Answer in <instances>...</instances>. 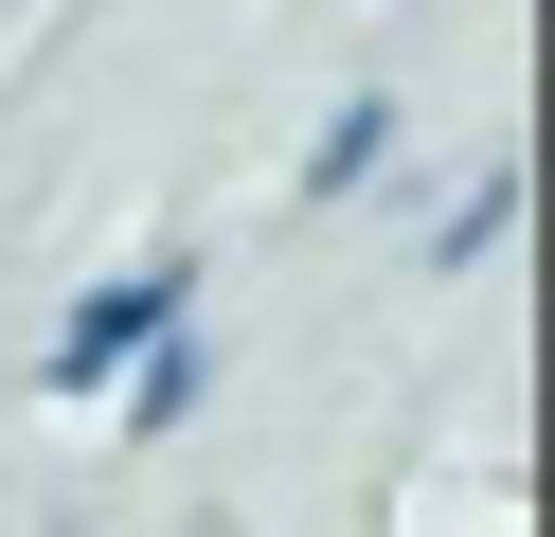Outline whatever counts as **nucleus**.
Returning <instances> with one entry per match:
<instances>
[{"mask_svg":"<svg viewBox=\"0 0 555 537\" xmlns=\"http://www.w3.org/2000/svg\"><path fill=\"white\" fill-rule=\"evenodd\" d=\"M180 286H197L180 251H144V269H108V286H90L73 322H54V376H73V394H90V376H126V358H144L162 322H180Z\"/></svg>","mask_w":555,"mask_h":537,"instance_id":"nucleus-1","label":"nucleus"},{"mask_svg":"<svg viewBox=\"0 0 555 537\" xmlns=\"http://www.w3.org/2000/svg\"><path fill=\"white\" fill-rule=\"evenodd\" d=\"M126 376H144V394H126V412H144V430H180V412H197V341H180V322H162V341L126 358Z\"/></svg>","mask_w":555,"mask_h":537,"instance_id":"nucleus-2","label":"nucleus"}]
</instances>
